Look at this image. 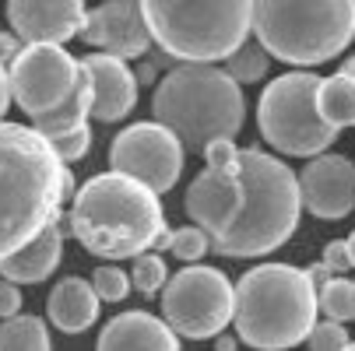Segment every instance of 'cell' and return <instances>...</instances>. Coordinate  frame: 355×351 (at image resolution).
<instances>
[{"instance_id": "52a82bcc", "label": "cell", "mask_w": 355, "mask_h": 351, "mask_svg": "<svg viewBox=\"0 0 355 351\" xmlns=\"http://www.w3.org/2000/svg\"><path fill=\"white\" fill-rule=\"evenodd\" d=\"M151 42L187 64L225 60L253 32V0H137Z\"/></svg>"}, {"instance_id": "d6a6232c", "label": "cell", "mask_w": 355, "mask_h": 351, "mask_svg": "<svg viewBox=\"0 0 355 351\" xmlns=\"http://www.w3.org/2000/svg\"><path fill=\"white\" fill-rule=\"evenodd\" d=\"M21 53V46H18V35L15 32H0V64H11L15 57Z\"/></svg>"}, {"instance_id": "30bf717a", "label": "cell", "mask_w": 355, "mask_h": 351, "mask_svg": "<svg viewBox=\"0 0 355 351\" xmlns=\"http://www.w3.org/2000/svg\"><path fill=\"white\" fill-rule=\"evenodd\" d=\"M81 60H74L64 46L57 42H28L21 53L8 64V84H11V102L35 120L49 109H57L71 95L78 81Z\"/></svg>"}, {"instance_id": "d6986e66", "label": "cell", "mask_w": 355, "mask_h": 351, "mask_svg": "<svg viewBox=\"0 0 355 351\" xmlns=\"http://www.w3.org/2000/svg\"><path fill=\"white\" fill-rule=\"evenodd\" d=\"M98 306H103V298L95 295L92 281L64 278L53 285V291L46 298V316L64 334H85L98 320Z\"/></svg>"}, {"instance_id": "9c48e42d", "label": "cell", "mask_w": 355, "mask_h": 351, "mask_svg": "<svg viewBox=\"0 0 355 351\" xmlns=\"http://www.w3.org/2000/svg\"><path fill=\"white\" fill-rule=\"evenodd\" d=\"M236 291L225 271L208 264H187L162 288V320L176 337L211 341L232 323Z\"/></svg>"}, {"instance_id": "5b68a950", "label": "cell", "mask_w": 355, "mask_h": 351, "mask_svg": "<svg viewBox=\"0 0 355 351\" xmlns=\"http://www.w3.org/2000/svg\"><path fill=\"white\" fill-rule=\"evenodd\" d=\"M232 327L253 351H288L317 323V288L292 264H257L236 285Z\"/></svg>"}, {"instance_id": "7a4b0ae2", "label": "cell", "mask_w": 355, "mask_h": 351, "mask_svg": "<svg viewBox=\"0 0 355 351\" xmlns=\"http://www.w3.org/2000/svg\"><path fill=\"white\" fill-rule=\"evenodd\" d=\"M67 225L98 260H134L137 253L155 249L159 235L169 228L159 193L120 172L85 179L71 197Z\"/></svg>"}, {"instance_id": "277c9868", "label": "cell", "mask_w": 355, "mask_h": 351, "mask_svg": "<svg viewBox=\"0 0 355 351\" xmlns=\"http://www.w3.org/2000/svg\"><path fill=\"white\" fill-rule=\"evenodd\" d=\"M151 113L183 144V152L200 155L211 141H236L246 120V98L222 67L180 60L159 81Z\"/></svg>"}, {"instance_id": "8d00e7d4", "label": "cell", "mask_w": 355, "mask_h": 351, "mask_svg": "<svg viewBox=\"0 0 355 351\" xmlns=\"http://www.w3.org/2000/svg\"><path fill=\"white\" fill-rule=\"evenodd\" d=\"M345 246H348V257H352V267H355V232L345 239Z\"/></svg>"}, {"instance_id": "484cf974", "label": "cell", "mask_w": 355, "mask_h": 351, "mask_svg": "<svg viewBox=\"0 0 355 351\" xmlns=\"http://www.w3.org/2000/svg\"><path fill=\"white\" fill-rule=\"evenodd\" d=\"M211 249V235L197 225H183V228H169V253L180 264H200L205 253Z\"/></svg>"}, {"instance_id": "e575fe53", "label": "cell", "mask_w": 355, "mask_h": 351, "mask_svg": "<svg viewBox=\"0 0 355 351\" xmlns=\"http://www.w3.org/2000/svg\"><path fill=\"white\" fill-rule=\"evenodd\" d=\"M8 106H11V84H8V67L0 64V120H4Z\"/></svg>"}, {"instance_id": "4316f807", "label": "cell", "mask_w": 355, "mask_h": 351, "mask_svg": "<svg viewBox=\"0 0 355 351\" xmlns=\"http://www.w3.org/2000/svg\"><path fill=\"white\" fill-rule=\"evenodd\" d=\"M92 288H95V295L103 298V303H123V298L130 295V274L123 267H113V264L95 267Z\"/></svg>"}, {"instance_id": "f546056e", "label": "cell", "mask_w": 355, "mask_h": 351, "mask_svg": "<svg viewBox=\"0 0 355 351\" xmlns=\"http://www.w3.org/2000/svg\"><path fill=\"white\" fill-rule=\"evenodd\" d=\"M205 169H215V172H239V147L236 141H211L205 152Z\"/></svg>"}, {"instance_id": "8992f818", "label": "cell", "mask_w": 355, "mask_h": 351, "mask_svg": "<svg viewBox=\"0 0 355 351\" xmlns=\"http://www.w3.org/2000/svg\"><path fill=\"white\" fill-rule=\"evenodd\" d=\"M253 39L282 64H327L355 39V0H253Z\"/></svg>"}, {"instance_id": "8fae6325", "label": "cell", "mask_w": 355, "mask_h": 351, "mask_svg": "<svg viewBox=\"0 0 355 351\" xmlns=\"http://www.w3.org/2000/svg\"><path fill=\"white\" fill-rule=\"evenodd\" d=\"M183 159V144L155 120L123 127L110 144V172L130 176L159 197L180 183Z\"/></svg>"}, {"instance_id": "d590c367", "label": "cell", "mask_w": 355, "mask_h": 351, "mask_svg": "<svg viewBox=\"0 0 355 351\" xmlns=\"http://www.w3.org/2000/svg\"><path fill=\"white\" fill-rule=\"evenodd\" d=\"M215 344H218V351H232V348H236V341H232V337H222V334L215 337Z\"/></svg>"}, {"instance_id": "603a6c76", "label": "cell", "mask_w": 355, "mask_h": 351, "mask_svg": "<svg viewBox=\"0 0 355 351\" xmlns=\"http://www.w3.org/2000/svg\"><path fill=\"white\" fill-rule=\"evenodd\" d=\"M268 67H271L268 49H264L257 39H246V42H239L232 53L225 57V67H222V71L243 88V84H257V81H264Z\"/></svg>"}, {"instance_id": "e0dca14e", "label": "cell", "mask_w": 355, "mask_h": 351, "mask_svg": "<svg viewBox=\"0 0 355 351\" xmlns=\"http://www.w3.org/2000/svg\"><path fill=\"white\" fill-rule=\"evenodd\" d=\"M95 351H180V337L162 316L148 309H130L103 327Z\"/></svg>"}, {"instance_id": "4fadbf2b", "label": "cell", "mask_w": 355, "mask_h": 351, "mask_svg": "<svg viewBox=\"0 0 355 351\" xmlns=\"http://www.w3.org/2000/svg\"><path fill=\"white\" fill-rule=\"evenodd\" d=\"M95 53H110L120 60H137L151 46V28L141 15L137 0H106L95 11L85 15V25L78 32Z\"/></svg>"}, {"instance_id": "44dd1931", "label": "cell", "mask_w": 355, "mask_h": 351, "mask_svg": "<svg viewBox=\"0 0 355 351\" xmlns=\"http://www.w3.org/2000/svg\"><path fill=\"white\" fill-rule=\"evenodd\" d=\"M317 113L338 134L345 127H355V78L352 74L338 71L331 78H320V84H317Z\"/></svg>"}, {"instance_id": "7c38bea8", "label": "cell", "mask_w": 355, "mask_h": 351, "mask_svg": "<svg viewBox=\"0 0 355 351\" xmlns=\"http://www.w3.org/2000/svg\"><path fill=\"white\" fill-rule=\"evenodd\" d=\"M302 211L324 222H341L355 211V162L348 155H313L299 172Z\"/></svg>"}, {"instance_id": "83f0119b", "label": "cell", "mask_w": 355, "mask_h": 351, "mask_svg": "<svg viewBox=\"0 0 355 351\" xmlns=\"http://www.w3.org/2000/svg\"><path fill=\"white\" fill-rule=\"evenodd\" d=\"M348 341L352 337H348L345 323L324 320V323H313V330L306 334V351H345Z\"/></svg>"}, {"instance_id": "836d02e7", "label": "cell", "mask_w": 355, "mask_h": 351, "mask_svg": "<svg viewBox=\"0 0 355 351\" xmlns=\"http://www.w3.org/2000/svg\"><path fill=\"white\" fill-rule=\"evenodd\" d=\"M302 271H306V278H310V285H313V288H320V285H327V281L334 278V274L327 271V264H324V260H320V264H310V267H302Z\"/></svg>"}, {"instance_id": "ffe728a7", "label": "cell", "mask_w": 355, "mask_h": 351, "mask_svg": "<svg viewBox=\"0 0 355 351\" xmlns=\"http://www.w3.org/2000/svg\"><path fill=\"white\" fill-rule=\"evenodd\" d=\"M88 116H92V81H88L85 67H81V71H78V81H74V88H71V95L64 98L57 109L35 116V120H32V130H39L46 141H53V137H60V134H71V130L85 127Z\"/></svg>"}, {"instance_id": "d4e9b609", "label": "cell", "mask_w": 355, "mask_h": 351, "mask_svg": "<svg viewBox=\"0 0 355 351\" xmlns=\"http://www.w3.org/2000/svg\"><path fill=\"white\" fill-rule=\"evenodd\" d=\"M166 281H169V267H166V260H162V253H137L134 257V267H130V288L134 291H141V295H155V291H162L166 288Z\"/></svg>"}, {"instance_id": "ac0fdd59", "label": "cell", "mask_w": 355, "mask_h": 351, "mask_svg": "<svg viewBox=\"0 0 355 351\" xmlns=\"http://www.w3.org/2000/svg\"><path fill=\"white\" fill-rule=\"evenodd\" d=\"M60 257H64V235L53 222V225H46L28 246H21L18 253L0 260V278L15 281L18 288L21 285H39L60 267Z\"/></svg>"}, {"instance_id": "1f68e13d", "label": "cell", "mask_w": 355, "mask_h": 351, "mask_svg": "<svg viewBox=\"0 0 355 351\" xmlns=\"http://www.w3.org/2000/svg\"><path fill=\"white\" fill-rule=\"evenodd\" d=\"M18 313H21V288L0 278V320H11Z\"/></svg>"}, {"instance_id": "f1b7e54d", "label": "cell", "mask_w": 355, "mask_h": 351, "mask_svg": "<svg viewBox=\"0 0 355 351\" xmlns=\"http://www.w3.org/2000/svg\"><path fill=\"white\" fill-rule=\"evenodd\" d=\"M49 144H53V152H57V159H60L64 165H74V162H81V159L88 155V147H92V130H88V127H78V130H71V134L53 137Z\"/></svg>"}, {"instance_id": "ab89813d", "label": "cell", "mask_w": 355, "mask_h": 351, "mask_svg": "<svg viewBox=\"0 0 355 351\" xmlns=\"http://www.w3.org/2000/svg\"><path fill=\"white\" fill-rule=\"evenodd\" d=\"M345 351H355V341H348V348H345Z\"/></svg>"}, {"instance_id": "f35d334b", "label": "cell", "mask_w": 355, "mask_h": 351, "mask_svg": "<svg viewBox=\"0 0 355 351\" xmlns=\"http://www.w3.org/2000/svg\"><path fill=\"white\" fill-rule=\"evenodd\" d=\"M341 71H345V74H352V78H355V57H348V60H345V64H341Z\"/></svg>"}, {"instance_id": "cb8c5ba5", "label": "cell", "mask_w": 355, "mask_h": 351, "mask_svg": "<svg viewBox=\"0 0 355 351\" xmlns=\"http://www.w3.org/2000/svg\"><path fill=\"white\" fill-rule=\"evenodd\" d=\"M317 309L324 313V320H334V323L355 320V281L331 278L327 285H320L317 288Z\"/></svg>"}, {"instance_id": "2e32d148", "label": "cell", "mask_w": 355, "mask_h": 351, "mask_svg": "<svg viewBox=\"0 0 355 351\" xmlns=\"http://www.w3.org/2000/svg\"><path fill=\"white\" fill-rule=\"evenodd\" d=\"M239 204H243L239 172H215V169H205L200 176H193V183L187 186V197H183L187 215L208 235L222 232L239 215Z\"/></svg>"}, {"instance_id": "74e56055", "label": "cell", "mask_w": 355, "mask_h": 351, "mask_svg": "<svg viewBox=\"0 0 355 351\" xmlns=\"http://www.w3.org/2000/svg\"><path fill=\"white\" fill-rule=\"evenodd\" d=\"M151 78H155V67L144 64V67H141V81H151Z\"/></svg>"}, {"instance_id": "6da1fadb", "label": "cell", "mask_w": 355, "mask_h": 351, "mask_svg": "<svg viewBox=\"0 0 355 351\" xmlns=\"http://www.w3.org/2000/svg\"><path fill=\"white\" fill-rule=\"evenodd\" d=\"M67 176L71 165L39 130L0 120V260L60 218Z\"/></svg>"}, {"instance_id": "7402d4cb", "label": "cell", "mask_w": 355, "mask_h": 351, "mask_svg": "<svg viewBox=\"0 0 355 351\" xmlns=\"http://www.w3.org/2000/svg\"><path fill=\"white\" fill-rule=\"evenodd\" d=\"M0 351H53L49 327L42 316L18 313L0 323Z\"/></svg>"}, {"instance_id": "5bb4252c", "label": "cell", "mask_w": 355, "mask_h": 351, "mask_svg": "<svg viewBox=\"0 0 355 351\" xmlns=\"http://www.w3.org/2000/svg\"><path fill=\"white\" fill-rule=\"evenodd\" d=\"M85 0H8V21L25 42H67L85 25Z\"/></svg>"}, {"instance_id": "4dcf8cb0", "label": "cell", "mask_w": 355, "mask_h": 351, "mask_svg": "<svg viewBox=\"0 0 355 351\" xmlns=\"http://www.w3.org/2000/svg\"><path fill=\"white\" fill-rule=\"evenodd\" d=\"M324 264H327V271H331L334 278H345L348 271H355V267H352V257H348L345 239H334V242L324 246Z\"/></svg>"}, {"instance_id": "ba28073f", "label": "cell", "mask_w": 355, "mask_h": 351, "mask_svg": "<svg viewBox=\"0 0 355 351\" xmlns=\"http://www.w3.org/2000/svg\"><path fill=\"white\" fill-rule=\"evenodd\" d=\"M317 84L320 78L313 71H288L271 78V84L261 91L257 127L278 155L313 159L338 141V130L317 113Z\"/></svg>"}, {"instance_id": "3957f363", "label": "cell", "mask_w": 355, "mask_h": 351, "mask_svg": "<svg viewBox=\"0 0 355 351\" xmlns=\"http://www.w3.org/2000/svg\"><path fill=\"white\" fill-rule=\"evenodd\" d=\"M239 179L243 204L239 215L211 235V249L218 257L253 260L268 257L285 246L302 215L299 176L264 147H239Z\"/></svg>"}, {"instance_id": "9a60e30c", "label": "cell", "mask_w": 355, "mask_h": 351, "mask_svg": "<svg viewBox=\"0 0 355 351\" xmlns=\"http://www.w3.org/2000/svg\"><path fill=\"white\" fill-rule=\"evenodd\" d=\"M92 81V120L98 123H120L137 106V74L127 60L110 53H88L81 60Z\"/></svg>"}]
</instances>
